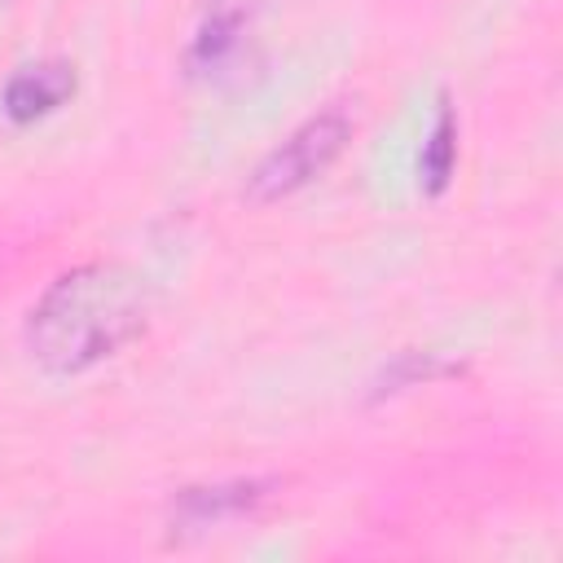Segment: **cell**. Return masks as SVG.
I'll return each mask as SVG.
<instances>
[{
    "mask_svg": "<svg viewBox=\"0 0 563 563\" xmlns=\"http://www.w3.org/2000/svg\"><path fill=\"white\" fill-rule=\"evenodd\" d=\"M145 325V286L119 264L62 273L31 308L26 343L48 374H84Z\"/></svg>",
    "mask_w": 563,
    "mask_h": 563,
    "instance_id": "cell-1",
    "label": "cell"
},
{
    "mask_svg": "<svg viewBox=\"0 0 563 563\" xmlns=\"http://www.w3.org/2000/svg\"><path fill=\"white\" fill-rule=\"evenodd\" d=\"M352 141V119L343 110H321L308 123H299L255 172L246 194L255 202H277L295 189H303L308 180H317Z\"/></svg>",
    "mask_w": 563,
    "mask_h": 563,
    "instance_id": "cell-2",
    "label": "cell"
},
{
    "mask_svg": "<svg viewBox=\"0 0 563 563\" xmlns=\"http://www.w3.org/2000/svg\"><path fill=\"white\" fill-rule=\"evenodd\" d=\"M268 497V484L260 479H229V484H202V488H185L172 506V519L180 528H207V523H224L233 515L255 510Z\"/></svg>",
    "mask_w": 563,
    "mask_h": 563,
    "instance_id": "cell-3",
    "label": "cell"
},
{
    "mask_svg": "<svg viewBox=\"0 0 563 563\" xmlns=\"http://www.w3.org/2000/svg\"><path fill=\"white\" fill-rule=\"evenodd\" d=\"M75 92V75L62 62H44V66H26L9 79L4 88V114L18 123H31L48 110H57L66 97Z\"/></svg>",
    "mask_w": 563,
    "mask_h": 563,
    "instance_id": "cell-4",
    "label": "cell"
},
{
    "mask_svg": "<svg viewBox=\"0 0 563 563\" xmlns=\"http://www.w3.org/2000/svg\"><path fill=\"white\" fill-rule=\"evenodd\" d=\"M453 163H457V128H453V114L440 110L427 145H422V185L427 194H440L453 176Z\"/></svg>",
    "mask_w": 563,
    "mask_h": 563,
    "instance_id": "cell-5",
    "label": "cell"
},
{
    "mask_svg": "<svg viewBox=\"0 0 563 563\" xmlns=\"http://www.w3.org/2000/svg\"><path fill=\"white\" fill-rule=\"evenodd\" d=\"M238 26H242L238 13H211V22L202 26V35L194 44V62L198 66H220L224 53L238 44Z\"/></svg>",
    "mask_w": 563,
    "mask_h": 563,
    "instance_id": "cell-6",
    "label": "cell"
},
{
    "mask_svg": "<svg viewBox=\"0 0 563 563\" xmlns=\"http://www.w3.org/2000/svg\"><path fill=\"white\" fill-rule=\"evenodd\" d=\"M431 374H444V365H440V361H427V356H405L396 369L383 374V387H378V391H396V387L418 383V378H431Z\"/></svg>",
    "mask_w": 563,
    "mask_h": 563,
    "instance_id": "cell-7",
    "label": "cell"
}]
</instances>
